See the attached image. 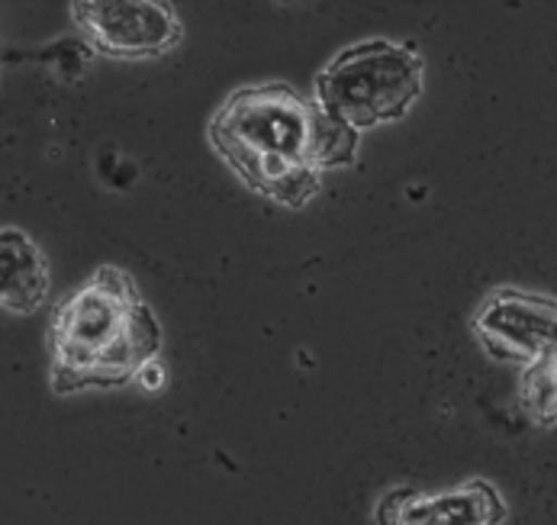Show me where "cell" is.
Listing matches in <instances>:
<instances>
[{
	"instance_id": "obj_5",
	"label": "cell",
	"mask_w": 557,
	"mask_h": 525,
	"mask_svg": "<svg viewBox=\"0 0 557 525\" xmlns=\"http://www.w3.org/2000/svg\"><path fill=\"white\" fill-rule=\"evenodd\" d=\"M72 13L87 46L113 59H156L181 42V20L161 0L75 3Z\"/></svg>"
},
{
	"instance_id": "obj_3",
	"label": "cell",
	"mask_w": 557,
	"mask_h": 525,
	"mask_svg": "<svg viewBox=\"0 0 557 525\" xmlns=\"http://www.w3.org/2000/svg\"><path fill=\"white\" fill-rule=\"evenodd\" d=\"M136 284L120 268H100L94 278L55 309L52 322V387L59 393L81 390V377L123 335L136 303Z\"/></svg>"
},
{
	"instance_id": "obj_7",
	"label": "cell",
	"mask_w": 557,
	"mask_h": 525,
	"mask_svg": "<svg viewBox=\"0 0 557 525\" xmlns=\"http://www.w3.org/2000/svg\"><path fill=\"white\" fill-rule=\"evenodd\" d=\"M49 294V261L20 229H0V306L13 313L39 309Z\"/></svg>"
},
{
	"instance_id": "obj_6",
	"label": "cell",
	"mask_w": 557,
	"mask_h": 525,
	"mask_svg": "<svg viewBox=\"0 0 557 525\" xmlns=\"http://www.w3.org/2000/svg\"><path fill=\"white\" fill-rule=\"evenodd\" d=\"M506 500L486 480H471L448 493H419L399 487L377 503V525H499Z\"/></svg>"
},
{
	"instance_id": "obj_10",
	"label": "cell",
	"mask_w": 557,
	"mask_h": 525,
	"mask_svg": "<svg viewBox=\"0 0 557 525\" xmlns=\"http://www.w3.org/2000/svg\"><path fill=\"white\" fill-rule=\"evenodd\" d=\"M133 380H139L143 383V390H161L164 387V380H168V368H164V362L161 358H149L146 365H139V371Z\"/></svg>"
},
{
	"instance_id": "obj_4",
	"label": "cell",
	"mask_w": 557,
	"mask_h": 525,
	"mask_svg": "<svg viewBox=\"0 0 557 525\" xmlns=\"http://www.w3.org/2000/svg\"><path fill=\"white\" fill-rule=\"evenodd\" d=\"M474 335L496 362L542 365L557 352V301L503 288L478 309Z\"/></svg>"
},
{
	"instance_id": "obj_2",
	"label": "cell",
	"mask_w": 557,
	"mask_h": 525,
	"mask_svg": "<svg viewBox=\"0 0 557 525\" xmlns=\"http://www.w3.org/2000/svg\"><path fill=\"white\" fill-rule=\"evenodd\" d=\"M317 117V100H304L294 87L258 84L220 107L210 123V143L230 168L251 158H281L313 168Z\"/></svg>"
},
{
	"instance_id": "obj_9",
	"label": "cell",
	"mask_w": 557,
	"mask_h": 525,
	"mask_svg": "<svg viewBox=\"0 0 557 525\" xmlns=\"http://www.w3.org/2000/svg\"><path fill=\"white\" fill-rule=\"evenodd\" d=\"M522 406L535 416L539 426H555L557 423V352L542 362L525 368L522 383H519Z\"/></svg>"
},
{
	"instance_id": "obj_1",
	"label": "cell",
	"mask_w": 557,
	"mask_h": 525,
	"mask_svg": "<svg viewBox=\"0 0 557 525\" xmlns=\"http://www.w3.org/2000/svg\"><path fill=\"white\" fill-rule=\"evenodd\" d=\"M425 84V62L416 46L371 39L348 46L317 75V103L351 130L399 120Z\"/></svg>"
},
{
	"instance_id": "obj_8",
	"label": "cell",
	"mask_w": 557,
	"mask_h": 525,
	"mask_svg": "<svg viewBox=\"0 0 557 525\" xmlns=\"http://www.w3.org/2000/svg\"><path fill=\"white\" fill-rule=\"evenodd\" d=\"M355 158H358V130H351L348 123L329 117L319 107L317 136H313V168L322 174L329 168H345Z\"/></svg>"
}]
</instances>
